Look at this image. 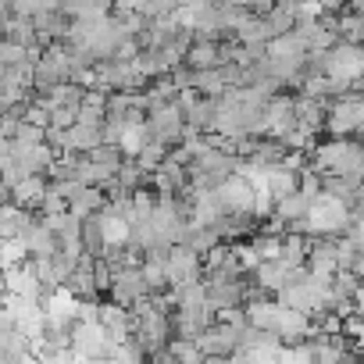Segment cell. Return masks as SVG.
I'll return each instance as SVG.
<instances>
[{"mask_svg": "<svg viewBox=\"0 0 364 364\" xmlns=\"http://www.w3.org/2000/svg\"><path fill=\"white\" fill-rule=\"evenodd\" d=\"M143 132H146L150 143H157V146H164V150H175L182 139H186V125H182V114H178L175 104H157V107H150L146 118H143Z\"/></svg>", "mask_w": 364, "mask_h": 364, "instance_id": "6da1fadb", "label": "cell"}, {"mask_svg": "<svg viewBox=\"0 0 364 364\" xmlns=\"http://www.w3.org/2000/svg\"><path fill=\"white\" fill-rule=\"evenodd\" d=\"M240 332L243 328H232V325H222V321H211L197 339H193V346L200 350V357H232L236 350H240Z\"/></svg>", "mask_w": 364, "mask_h": 364, "instance_id": "7a4b0ae2", "label": "cell"}, {"mask_svg": "<svg viewBox=\"0 0 364 364\" xmlns=\"http://www.w3.org/2000/svg\"><path fill=\"white\" fill-rule=\"evenodd\" d=\"M146 296V286H143V279H139V268H118L114 275H111V289H107V304H114V307H122V311H129L136 300H143Z\"/></svg>", "mask_w": 364, "mask_h": 364, "instance_id": "3957f363", "label": "cell"}, {"mask_svg": "<svg viewBox=\"0 0 364 364\" xmlns=\"http://www.w3.org/2000/svg\"><path fill=\"white\" fill-rule=\"evenodd\" d=\"M72 353H75V360H100V357H111V343L97 321L75 325L72 328Z\"/></svg>", "mask_w": 364, "mask_h": 364, "instance_id": "277c9868", "label": "cell"}, {"mask_svg": "<svg viewBox=\"0 0 364 364\" xmlns=\"http://www.w3.org/2000/svg\"><path fill=\"white\" fill-rule=\"evenodd\" d=\"M164 272H168V289H171V286H182V282H200V275H204L200 257L190 254L186 247H168Z\"/></svg>", "mask_w": 364, "mask_h": 364, "instance_id": "5b68a950", "label": "cell"}, {"mask_svg": "<svg viewBox=\"0 0 364 364\" xmlns=\"http://www.w3.org/2000/svg\"><path fill=\"white\" fill-rule=\"evenodd\" d=\"M79 247L86 257H100L104 247H107V218L104 215H93V218H82L79 225Z\"/></svg>", "mask_w": 364, "mask_h": 364, "instance_id": "8992f818", "label": "cell"}, {"mask_svg": "<svg viewBox=\"0 0 364 364\" xmlns=\"http://www.w3.org/2000/svg\"><path fill=\"white\" fill-rule=\"evenodd\" d=\"M26 247V257H54L58 254V240L50 236V229L43 225V218L36 215V222L26 229V236L18 240Z\"/></svg>", "mask_w": 364, "mask_h": 364, "instance_id": "52a82bcc", "label": "cell"}, {"mask_svg": "<svg viewBox=\"0 0 364 364\" xmlns=\"http://www.w3.org/2000/svg\"><path fill=\"white\" fill-rule=\"evenodd\" d=\"M243 311H247V325L250 328H257V332H275L279 328L282 307H275V300H261V304H250Z\"/></svg>", "mask_w": 364, "mask_h": 364, "instance_id": "ba28073f", "label": "cell"}, {"mask_svg": "<svg viewBox=\"0 0 364 364\" xmlns=\"http://www.w3.org/2000/svg\"><path fill=\"white\" fill-rule=\"evenodd\" d=\"M182 65L193 68V72H208V68H218V47L215 43H200L193 40V47L182 54Z\"/></svg>", "mask_w": 364, "mask_h": 364, "instance_id": "9c48e42d", "label": "cell"}, {"mask_svg": "<svg viewBox=\"0 0 364 364\" xmlns=\"http://www.w3.org/2000/svg\"><path fill=\"white\" fill-rule=\"evenodd\" d=\"M104 211V190H79V197L68 204V215H75L79 222L82 218H93V215H100Z\"/></svg>", "mask_w": 364, "mask_h": 364, "instance_id": "30bf717a", "label": "cell"}, {"mask_svg": "<svg viewBox=\"0 0 364 364\" xmlns=\"http://www.w3.org/2000/svg\"><path fill=\"white\" fill-rule=\"evenodd\" d=\"M86 157H90L93 164H104V168H111V171H118V164L125 161V157H122V150H118V146H107V143H100V146H97V150H90Z\"/></svg>", "mask_w": 364, "mask_h": 364, "instance_id": "8fae6325", "label": "cell"}, {"mask_svg": "<svg viewBox=\"0 0 364 364\" xmlns=\"http://www.w3.org/2000/svg\"><path fill=\"white\" fill-rule=\"evenodd\" d=\"M43 132H47V129H36V125H29V122H18L11 143H15V146H40V143H43Z\"/></svg>", "mask_w": 364, "mask_h": 364, "instance_id": "7c38bea8", "label": "cell"}, {"mask_svg": "<svg viewBox=\"0 0 364 364\" xmlns=\"http://www.w3.org/2000/svg\"><path fill=\"white\" fill-rule=\"evenodd\" d=\"M22 122H29V125H36V129H47V125H50V118H47V107H43V104H36V100L26 107Z\"/></svg>", "mask_w": 364, "mask_h": 364, "instance_id": "4fadbf2b", "label": "cell"}, {"mask_svg": "<svg viewBox=\"0 0 364 364\" xmlns=\"http://www.w3.org/2000/svg\"><path fill=\"white\" fill-rule=\"evenodd\" d=\"M146 364H178V360H175L168 350H157V353H150V357H146Z\"/></svg>", "mask_w": 364, "mask_h": 364, "instance_id": "5bb4252c", "label": "cell"}, {"mask_svg": "<svg viewBox=\"0 0 364 364\" xmlns=\"http://www.w3.org/2000/svg\"><path fill=\"white\" fill-rule=\"evenodd\" d=\"M8 150H11V143H8V139H0V161L8 157Z\"/></svg>", "mask_w": 364, "mask_h": 364, "instance_id": "9a60e30c", "label": "cell"}]
</instances>
